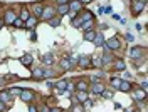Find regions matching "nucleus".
Segmentation results:
<instances>
[{
	"label": "nucleus",
	"instance_id": "29",
	"mask_svg": "<svg viewBox=\"0 0 148 112\" xmlns=\"http://www.w3.org/2000/svg\"><path fill=\"white\" fill-rule=\"evenodd\" d=\"M76 89H78V90H86V89H88V84L81 80V82H78V84H76Z\"/></svg>",
	"mask_w": 148,
	"mask_h": 112
},
{
	"label": "nucleus",
	"instance_id": "1",
	"mask_svg": "<svg viewBox=\"0 0 148 112\" xmlns=\"http://www.w3.org/2000/svg\"><path fill=\"white\" fill-rule=\"evenodd\" d=\"M119 40H118V37H111L109 40H106L104 44H103V47H104V50L108 52V50H116V49H119Z\"/></svg>",
	"mask_w": 148,
	"mask_h": 112
},
{
	"label": "nucleus",
	"instance_id": "22",
	"mask_svg": "<svg viewBox=\"0 0 148 112\" xmlns=\"http://www.w3.org/2000/svg\"><path fill=\"white\" fill-rule=\"evenodd\" d=\"M145 95H147L145 90H136V92L133 94V97H135L136 101H143V99H145Z\"/></svg>",
	"mask_w": 148,
	"mask_h": 112
},
{
	"label": "nucleus",
	"instance_id": "20",
	"mask_svg": "<svg viewBox=\"0 0 148 112\" xmlns=\"http://www.w3.org/2000/svg\"><path fill=\"white\" fill-rule=\"evenodd\" d=\"M91 19H93V15H91V12H89V10H84V12L81 13V24H83V22H86V20H91Z\"/></svg>",
	"mask_w": 148,
	"mask_h": 112
},
{
	"label": "nucleus",
	"instance_id": "33",
	"mask_svg": "<svg viewBox=\"0 0 148 112\" xmlns=\"http://www.w3.org/2000/svg\"><path fill=\"white\" fill-rule=\"evenodd\" d=\"M20 90H22V89H19V87H14V89H10L9 92H10V95H19Z\"/></svg>",
	"mask_w": 148,
	"mask_h": 112
},
{
	"label": "nucleus",
	"instance_id": "14",
	"mask_svg": "<svg viewBox=\"0 0 148 112\" xmlns=\"http://www.w3.org/2000/svg\"><path fill=\"white\" fill-rule=\"evenodd\" d=\"M20 62H22V65L29 67L30 64H32V55H30V54H24V55L20 57Z\"/></svg>",
	"mask_w": 148,
	"mask_h": 112
},
{
	"label": "nucleus",
	"instance_id": "21",
	"mask_svg": "<svg viewBox=\"0 0 148 112\" xmlns=\"http://www.w3.org/2000/svg\"><path fill=\"white\" fill-rule=\"evenodd\" d=\"M0 101L9 102V101H10V92H9V90H2V92H0Z\"/></svg>",
	"mask_w": 148,
	"mask_h": 112
},
{
	"label": "nucleus",
	"instance_id": "34",
	"mask_svg": "<svg viewBox=\"0 0 148 112\" xmlns=\"http://www.w3.org/2000/svg\"><path fill=\"white\" fill-rule=\"evenodd\" d=\"M83 104H84V107H86V109H91V107H93V102H91V101H88V99H86Z\"/></svg>",
	"mask_w": 148,
	"mask_h": 112
},
{
	"label": "nucleus",
	"instance_id": "4",
	"mask_svg": "<svg viewBox=\"0 0 148 112\" xmlns=\"http://www.w3.org/2000/svg\"><path fill=\"white\" fill-rule=\"evenodd\" d=\"M19 95H20V99H22L24 102H32V101H34V97H35L32 90H20Z\"/></svg>",
	"mask_w": 148,
	"mask_h": 112
},
{
	"label": "nucleus",
	"instance_id": "37",
	"mask_svg": "<svg viewBox=\"0 0 148 112\" xmlns=\"http://www.w3.org/2000/svg\"><path fill=\"white\" fill-rule=\"evenodd\" d=\"M29 112H37V107L35 105H29Z\"/></svg>",
	"mask_w": 148,
	"mask_h": 112
},
{
	"label": "nucleus",
	"instance_id": "45",
	"mask_svg": "<svg viewBox=\"0 0 148 112\" xmlns=\"http://www.w3.org/2000/svg\"><path fill=\"white\" fill-rule=\"evenodd\" d=\"M2 25H3V20L0 19V28H2Z\"/></svg>",
	"mask_w": 148,
	"mask_h": 112
},
{
	"label": "nucleus",
	"instance_id": "5",
	"mask_svg": "<svg viewBox=\"0 0 148 112\" xmlns=\"http://www.w3.org/2000/svg\"><path fill=\"white\" fill-rule=\"evenodd\" d=\"M78 64H79V67H83V69H89V67H91V59L86 57V55H83V57H79Z\"/></svg>",
	"mask_w": 148,
	"mask_h": 112
},
{
	"label": "nucleus",
	"instance_id": "42",
	"mask_svg": "<svg viewBox=\"0 0 148 112\" xmlns=\"http://www.w3.org/2000/svg\"><path fill=\"white\" fill-rule=\"evenodd\" d=\"M81 3H88V2H91V0H79Z\"/></svg>",
	"mask_w": 148,
	"mask_h": 112
},
{
	"label": "nucleus",
	"instance_id": "44",
	"mask_svg": "<svg viewBox=\"0 0 148 112\" xmlns=\"http://www.w3.org/2000/svg\"><path fill=\"white\" fill-rule=\"evenodd\" d=\"M2 85H3V79H2V77H0V87H2Z\"/></svg>",
	"mask_w": 148,
	"mask_h": 112
},
{
	"label": "nucleus",
	"instance_id": "27",
	"mask_svg": "<svg viewBox=\"0 0 148 112\" xmlns=\"http://www.w3.org/2000/svg\"><path fill=\"white\" fill-rule=\"evenodd\" d=\"M12 25H15L17 28H22L24 25H25V22H24V20H20L19 17H17V19H15L14 22H12Z\"/></svg>",
	"mask_w": 148,
	"mask_h": 112
},
{
	"label": "nucleus",
	"instance_id": "9",
	"mask_svg": "<svg viewBox=\"0 0 148 112\" xmlns=\"http://www.w3.org/2000/svg\"><path fill=\"white\" fill-rule=\"evenodd\" d=\"M141 52H143V49H141V47H133V49L130 50V55L133 57V59H138V57L143 55Z\"/></svg>",
	"mask_w": 148,
	"mask_h": 112
},
{
	"label": "nucleus",
	"instance_id": "32",
	"mask_svg": "<svg viewBox=\"0 0 148 112\" xmlns=\"http://www.w3.org/2000/svg\"><path fill=\"white\" fill-rule=\"evenodd\" d=\"M119 82H121V79H118V77H113L111 79V84H113V87H116V89L119 87Z\"/></svg>",
	"mask_w": 148,
	"mask_h": 112
},
{
	"label": "nucleus",
	"instance_id": "11",
	"mask_svg": "<svg viewBox=\"0 0 148 112\" xmlns=\"http://www.w3.org/2000/svg\"><path fill=\"white\" fill-rule=\"evenodd\" d=\"M68 85H69V80L61 79V80L56 82V89H59V90H66V89H68Z\"/></svg>",
	"mask_w": 148,
	"mask_h": 112
},
{
	"label": "nucleus",
	"instance_id": "8",
	"mask_svg": "<svg viewBox=\"0 0 148 112\" xmlns=\"http://www.w3.org/2000/svg\"><path fill=\"white\" fill-rule=\"evenodd\" d=\"M93 42H94V45L96 47H101L103 44H104V37H103V34L98 32V34L94 35V38H93Z\"/></svg>",
	"mask_w": 148,
	"mask_h": 112
},
{
	"label": "nucleus",
	"instance_id": "2",
	"mask_svg": "<svg viewBox=\"0 0 148 112\" xmlns=\"http://www.w3.org/2000/svg\"><path fill=\"white\" fill-rule=\"evenodd\" d=\"M143 9H145V0H135V2H133V5H131V10H133V13H135V15H138Z\"/></svg>",
	"mask_w": 148,
	"mask_h": 112
},
{
	"label": "nucleus",
	"instance_id": "31",
	"mask_svg": "<svg viewBox=\"0 0 148 112\" xmlns=\"http://www.w3.org/2000/svg\"><path fill=\"white\" fill-rule=\"evenodd\" d=\"M101 95H103L104 99H111V97H113V92H111V90H106V89H104V90L101 92Z\"/></svg>",
	"mask_w": 148,
	"mask_h": 112
},
{
	"label": "nucleus",
	"instance_id": "41",
	"mask_svg": "<svg viewBox=\"0 0 148 112\" xmlns=\"http://www.w3.org/2000/svg\"><path fill=\"white\" fill-rule=\"evenodd\" d=\"M42 112H50V111H49V107H46V105H44V107H42Z\"/></svg>",
	"mask_w": 148,
	"mask_h": 112
},
{
	"label": "nucleus",
	"instance_id": "3",
	"mask_svg": "<svg viewBox=\"0 0 148 112\" xmlns=\"http://www.w3.org/2000/svg\"><path fill=\"white\" fill-rule=\"evenodd\" d=\"M54 15H56V10H54V7H44V9H42V15H40V17H42L44 20H49V19H52Z\"/></svg>",
	"mask_w": 148,
	"mask_h": 112
},
{
	"label": "nucleus",
	"instance_id": "28",
	"mask_svg": "<svg viewBox=\"0 0 148 112\" xmlns=\"http://www.w3.org/2000/svg\"><path fill=\"white\" fill-rule=\"evenodd\" d=\"M94 35H96V34H94L93 30H86V32H84V38H86V40H91V42H93Z\"/></svg>",
	"mask_w": 148,
	"mask_h": 112
},
{
	"label": "nucleus",
	"instance_id": "43",
	"mask_svg": "<svg viewBox=\"0 0 148 112\" xmlns=\"http://www.w3.org/2000/svg\"><path fill=\"white\" fill-rule=\"evenodd\" d=\"M50 112H61V109H52Z\"/></svg>",
	"mask_w": 148,
	"mask_h": 112
},
{
	"label": "nucleus",
	"instance_id": "40",
	"mask_svg": "<svg viewBox=\"0 0 148 112\" xmlns=\"http://www.w3.org/2000/svg\"><path fill=\"white\" fill-rule=\"evenodd\" d=\"M68 2H69V0H57V3H59V5H64V3H68Z\"/></svg>",
	"mask_w": 148,
	"mask_h": 112
},
{
	"label": "nucleus",
	"instance_id": "12",
	"mask_svg": "<svg viewBox=\"0 0 148 112\" xmlns=\"http://www.w3.org/2000/svg\"><path fill=\"white\" fill-rule=\"evenodd\" d=\"M17 19L15 17V12H12V10H9L7 13H5V19H3V24H12L14 20Z\"/></svg>",
	"mask_w": 148,
	"mask_h": 112
},
{
	"label": "nucleus",
	"instance_id": "35",
	"mask_svg": "<svg viewBox=\"0 0 148 112\" xmlns=\"http://www.w3.org/2000/svg\"><path fill=\"white\" fill-rule=\"evenodd\" d=\"M72 25H74V27H79V25H81V22H79L78 19H72Z\"/></svg>",
	"mask_w": 148,
	"mask_h": 112
},
{
	"label": "nucleus",
	"instance_id": "15",
	"mask_svg": "<svg viewBox=\"0 0 148 112\" xmlns=\"http://www.w3.org/2000/svg\"><path fill=\"white\" fill-rule=\"evenodd\" d=\"M118 89L119 90H123V92H130V90H131V84H130L128 80H121Z\"/></svg>",
	"mask_w": 148,
	"mask_h": 112
},
{
	"label": "nucleus",
	"instance_id": "39",
	"mask_svg": "<svg viewBox=\"0 0 148 112\" xmlns=\"http://www.w3.org/2000/svg\"><path fill=\"white\" fill-rule=\"evenodd\" d=\"M0 111H5V102L3 101H0Z\"/></svg>",
	"mask_w": 148,
	"mask_h": 112
},
{
	"label": "nucleus",
	"instance_id": "19",
	"mask_svg": "<svg viewBox=\"0 0 148 112\" xmlns=\"http://www.w3.org/2000/svg\"><path fill=\"white\" fill-rule=\"evenodd\" d=\"M72 65H74V64L71 62L69 59H62V60H61V67H62L64 70H69V69H71Z\"/></svg>",
	"mask_w": 148,
	"mask_h": 112
},
{
	"label": "nucleus",
	"instance_id": "16",
	"mask_svg": "<svg viewBox=\"0 0 148 112\" xmlns=\"http://www.w3.org/2000/svg\"><path fill=\"white\" fill-rule=\"evenodd\" d=\"M35 25H37V17H32V15H30L29 19L25 20V27L27 28H34Z\"/></svg>",
	"mask_w": 148,
	"mask_h": 112
},
{
	"label": "nucleus",
	"instance_id": "24",
	"mask_svg": "<svg viewBox=\"0 0 148 112\" xmlns=\"http://www.w3.org/2000/svg\"><path fill=\"white\" fill-rule=\"evenodd\" d=\"M47 22H49L50 27H59V25H61V20L57 19V17H52V19H49Z\"/></svg>",
	"mask_w": 148,
	"mask_h": 112
},
{
	"label": "nucleus",
	"instance_id": "18",
	"mask_svg": "<svg viewBox=\"0 0 148 112\" xmlns=\"http://www.w3.org/2000/svg\"><path fill=\"white\" fill-rule=\"evenodd\" d=\"M103 90H104V87L99 84V82H94V85L91 87V92H93V94H101Z\"/></svg>",
	"mask_w": 148,
	"mask_h": 112
},
{
	"label": "nucleus",
	"instance_id": "6",
	"mask_svg": "<svg viewBox=\"0 0 148 112\" xmlns=\"http://www.w3.org/2000/svg\"><path fill=\"white\" fill-rule=\"evenodd\" d=\"M42 3L39 2H35V3H32V13H34V17H40L42 15Z\"/></svg>",
	"mask_w": 148,
	"mask_h": 112
},
{
	"label": "nucleus",
	"instance_id": "30",
	"mask_svg": "<svg viewBox=\"0 0 148 112\" xmlns=\"http://www.w3.org/2000/svg\"><path fill=\"white\" fill-rule=\"evenodd\" d=\"M29 17H30V13H29V12H27V10H22V12H20V17H19V19L25 22V20L29 19Z\"/></svg>",
	"mask_w": 148,
	"mask_h": 112
},
{
	"label": "nucleus",
	"instance_id": "25",
	"mask_svg": "<svg viewBox=\"0 0 148 112\" xmlns=\"http://www.w3.org/2000/svg\"><path fill=\"white\" fill-rule=\"evenodd\" d=\"M115 69L123 72V70L126 69V65H125V62H123V60H116V62H115Z\"/></svg>",
	"mask_w": 148,
	"mask_h": 112
},
{
	"label": "nucleus",
	"instance_id": "23",
	"mask_svg": "<svg viewBox=\"0 0 148 112\" xmlns=\"http://www.w3.org/2000/svg\"><path fill=\"white\" fill-rule=\"evenodd\" d=\"M61 15H64V13H68L69 12V3H64V5H59V9H57Z\"/></svg>",
	"mask_w": 148,
	"mask_h": 112
},
{
	"label": "nucleus",
	"instance_id": "17",
	"mask_svg": "<svg viewBox=\"0 0 148 112\" xmlns=\"http://www.w3.org/2000/svg\"><path fill=\"white\" fill-rule=\"evenodd\" d=\"M86 99H88V94H86V90H78V94H76V101L83 104Z\"/></svg>",
	"mask_w": 148,
	"mask_h": 112
},
{
	"label": "nucleus",
	"instance_id": "13",
	"mask_svg": "<svg viewBox=\"0 0 148 112\" xmlns=\"http://www.w3.org/2000/svg\"><path fill=\"white\" fill-rule=\"evenodd\" d=\"M40 60H42L44 64L50 65V64L54 62V55H52V54H42V55H40Z\"/></svg>",
	"mask_w": 148,
	"mask_h": 112
},
{
	"label": "nucleus",
	"instance_id": "10",
	"mask_svg": "<svg viewBox=\"0 0 148 112\" xmlns=\"http://www.w3.org/2000/svg\"><path fill=\"white\" fill-rule=\"evenodd\" d=\"M32 77L34 79H44V67H37L32 70Z\"/></svg>",
	"mask_w": 148,
	"mask_h": 112
},
{
	"label": "nucleus",
	"instance_id": "26",
	"mask_svg": "<svg viewBox=\"0 0 148 112\" xmlns=\"http://www.w3.org/2000/svg\"><path fill=\"white\" fill-rule=\"evenodd\" d=\"M91 27H93V20H86L84 24H81V28L86 32V30H91Z\"/></svg>",
	"mask_w": 148,
	"mask_h": 112
},
{
	"label": "nucleus",
	"instance_id": "36",
	"mask_svg": "<svg viewBox=\"0 0 148 112\" xmlns=\"http://www.w3.org/2000/svg\"><path fill=\"white\" fill-rule=\"evenodd\" d=\"M126 40H128V42H133V40H135V37H133L131 34H126Z\"/></svg>",
	"mask_w": 148,
	"mask_h": 112
},
{
	"label": "nucleus",
	"instance_id": "38",
	"mask_svg": "<svg viewBox=\"0 0 148 112\" xmlns=\"http://www.w3.org/2000/svg\"><path fill=\"white\" fill-rule=\"evenodd\" d=\"M103 12H106V13H113V9H111V7H106V9H103Z\"/></svg>",
	"mask_w": 148,
	"mask_h": 112
},
{
	"label": "nucleus",
	"instance_id": "7",
	"mask_svg": "<svg viewBox=\"0 0 148 112\" xmlns=\"http://www.w3.org/2000/svg\"><path fill=\"white\" fill-rule=\"evenodd\" d=\"M81 9H83V3H81L79 0H72V2H69V10L71 12H79Z\"/></svg>",
	"mask_w": 148,
	"mask_h": 112
}]
</instances>
